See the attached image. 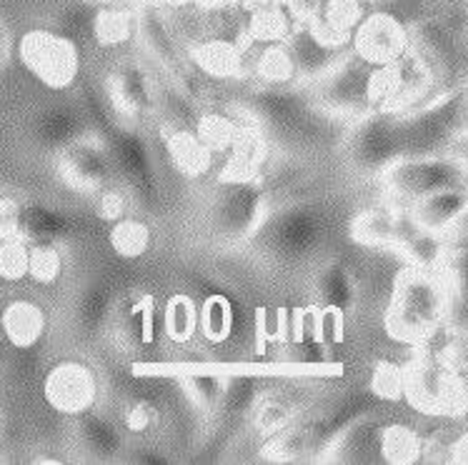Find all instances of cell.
I'll return each instance as SVG.
<instances>
[{
    "instance_id": "6da1fadb",
    "label": "cell",
    "mask_w": 468,
    "mask_h": 465,
    "mask_svg": "<svg viewBox=\"0 0 468 465\" xmlns=\"http://www.w3.org/2000/svg\"><path fill=\"white\" fill-rule=\"evenodd\" d=\"M446 285L436 270L406 266L393 280V293L386 311V333L406 345H423L443 328Z\"/></svg>"
},
{
    "instance_id": "7a4b0ae2",
    "label": "cell",
    "mask_w": 468,
    "mask_h": 465,
    "mask_svg": "<svg viewBox=\"0 0 468 465\" xmlns=\"http://www.w3.org/2000/svg\"><path fill=\"white\" fill-rule=\"evenodd\" d=\"M403 398L423 416L463 418L468 413V380L439 355L419 351L406 365Z\"/></svg>"
},
{
    "instance_id": "3957f363",
    "label": "cell",
    "mask_w": 468,
    "mask_h": 465,
    "mask_svg": "<svg viewBox=\"0 0 468 465\" xmlns=\"http://www.w3.org/2000/svg\"><path fill=\"white\" fill-rule=\"evenodd\" d=\"M468 185L466 165L451 155H406L383 168V190L393 206L411 208L433 193Z\"/></svg>"
},
{
    "instance_id": "277c9868",
    "label": "cell",
    "mask_w": 468,
    "mask_h": 465,
    "mask_svg": "<svg viewBox=\"0 0 468 465\" xmlns=\"http://www.w3.org/2000/svg\"><path fill=\"white\" fill-rule=\"evenodd\" d=\"M18 58L30 76L50 90H66L80 73V50L76 40L56 30H28L18 43Z\"/></svg>"
},
{
    "instance_id": "5b68a950",
    "label": "cell",
    "mask_w": 468,
    "mask_h": 465,
    "mask_svg": "<svg viewBox=\"0 0 468 465\" xmlns=\"http://www.w3.org/2000/svg\"><path fill=\"white\" fill-rule=\"evenodd\" d=\"M368 76H371V66L361 63L351 53V58H344L334 70H328L324 78L315 80L314 100L321 111L344 118H361L373 113L368 100Z\"/></svg>"
},
{
    "instance_id": "8992f818",
    "label": "cell",
    "mask_w": 468,
    "mask_h": 465,
    "mask_svg": "<svg viewBox=\"0 0 468 465\" xmlns=\"http://www.w3.org/2000/svg\"><path fill=\"white\" fill-rule=\"evenodd\" d=\"M411 50V30L388 10H371L356 28L351 53L371 68L391 66Z\"/></svg>"
},
{
    "instance_id": "52a82bcc",
    "label": "cell",
    "mask_w": 468,
    "mask_h": 465,
    "mask_svg": "<svg viewBox=\"0 0 468 465\" xmlns=\"http://www.w3.org/2000/svg\"><path fill=\"white\" fill-rule=\"evenodd\" d=\"M409 30H411V50L429 66L436 88L449 93L461 66V53L453 30L436 18L419 20Z\"/></svg>"
},
{
    "instance_id": "ba28073f",
    "label": "cell",
    "mask_w": 468,
    "mask_h": 465,
    "mask_svg": "<svg viewBox=\"0 0 468 465\" xmlns=\"http://www.w3.org/2000/svg\"><path fill=\"white\" fill-rule=\"evenodd\" d=\"M50 408L63 416H83L96 406L98 380L96 373L78 361H63L50 368L43 386Z\"/></svg>"
},
{
    "instance_id": "9c48e42d",
    "label": "cell",
    "mask_w": 468,
    "mask_h": 465,
    "mask_svg": "<svg viewBox=\"0 0 468 465\" xmlns=\"http://www.w3.org/2000/svg\"><path fill=\"white\" fill-rule=\"evenodd\" d=\"M108 100H111L113 113L125 123L144 121L154 105L148 76L133 63L118 66L108 78Z\"/></svg>"
},
{
    "instance_id": "30bf717a",
    "label": "cell",
    "mask_w": 468,
    "mask_h": 465,
    "mask_svg": "<svg viewBox=\"0 0 468 465\" xmlns=\"http://www.w3.org/2000/svg\"><path fill=\"white\" fill-rule=\"evenodd\" d=\"M246 33L249 40L256 46L268 43H288L301 28L296 13L291 10L288 0H246Z\"/></svg>"
},
{
    "instance_id": "8fae6325",
    "label": "cell",
    "mask_w": 468,
    "mask_h": 465,
    "mask_svg": "<svg viewBox=\"0 0 468 465\" xmlns=\"http://www.w3.org/2000/svg\"><path fill=\"white\" fill-rule=\"evenodd\" d=\"M58 173L70 188L83 196H101L111 181L103 153L80 143L63 151V155L58 158Z\"/></svg>"
},
{
    "instance_id": "7c38bea8",
    "label": "cell",
    "mask_w": 468,
    "mask_h": 465,
    "mask_svg": "<svg viewBox=\"0 0 468 465\" xmlns=\"http://www.w3.org/2000/svg\"><path fill=\"white\" fill-rule=\"evenodd\" d=\"M249 43L230 38H208L191 48L193 66L216 80H230L249 70Z\"/></svg>"
},
{
    "instance_id": "4fadbf2b",
    "label": "cell",
    "mask_w": 468,
    "mask_h": 465,
    "mask_svg": "<svg viewBox=\"0 0 468 465\" xmlns=\"http://www.w3.org/2000/svg\"><path fill=\"white\" fill-rule=\"evenodd\" d=\"M288 46H291L293 58H296L298 80H314L315 83L318 78H324L328 70H334L344 60L341 58L344 48H334L324 43L308 26H301L296 30V36L288 40Z\"/></svg>"
},
{
    "instance_id": "5bb4252c",
    "label": "cell",
    "mask_w": 468,
    "mask_h": 465,
    "mask_svg": "<svg viewBox=\"0 0 468 465\" xmlns=\"http://www.w3.org/2000/svg\"><path fill=\"white\" fill-rule=\"evenodd\" d=\"M229 153V163L220 173V181L243 185L259 175L261 165L266 161V141L256 128H239L236 143Z\"/></svg>"
},
{
    "instance_id": "9a60e30c",
    "label": "cell",
    "mask_w": 468,
    "mask_h": 465,
    "mask_svg": "<svg viewBox=\"0 0 468 465\" xmlns=\"http://www.w3.org/2000/svg\"><path fill=\"white\" fill-rule=\"evenodd\" d=\"M466 208L468 185H463V188H449L441 190V193H433L429 198H423L420 203L411 206V213L423 228L443 236Z\"/></svg>"
},
{
    "instance_id": "2e32d148",
    "label": "cell",
    "mask_w": 468,
    "mask_h": 465,
    "mask_svg": "<svg viewBox=\"0 0 468 465\" xmlns=\"http://www.w3.org/2000/svg\"><path fill=\"white\" fill-rule=\"evenodd\" d=\"M253 78L266 88H288L298 80V66L288 43H268L253 58L249 68Z\"/></svg>"
},
{
    "instance_id": "e0dca14e",
    "label": "cell",
    "mask_w": 468,
    "mask_h": 465,
    "mask_svg": "<svg viewBox=\"0 0 468 465\" xmlns=\"http://www.w3.org/2000/svg\"><path fill=\"white\" fill-rule=\"evenodd\" d=\"M351 236L356 243L366 248H396L399 236V206H376L358 213L351 226Z\"/></svg>"
},
{
    "instance_id": "ac0fdd59",
    "label": "cell",
    "mask_w": 468,
    "mask_h": 465,
    "mask_svg": "<svg viewBox=\"0 0 468 465\" xmlns=\"http://www.w3.org/2000/svg\"><path fill=\"white\" fill-rule=\"evenodd\" d=\"M3 333L13 348H33L46 333V313L33 301H13L3 311Z\"/></svg>"
},
{
    "instance_id": "d6986e66",
    "label": "cell",
    "mask_w": 468,
    "mask_h": 465,
    "mask_svg": "<svg viewBox=\"0 0 468 465\" xmlns=\"http://www.w3.org/2000/svg\"><path fill=\"white\" fill-rule=\"evenodd\" d=\"M165 148L171 155L176 171L186 178H203L213 165V155L208 145L198 138L196 131H171L165 133Z\"/></svg>"
},
{
    "instance_id": "ffe728a7",
    "label": "cell",
    "mask_w": 468,
    "mask_h": 465,
    "mask_svg": "<svg viewBox=\"0 0 468 465\" xmlns=\"http://www.w3.org/2000/svg\"><path fill=\"white\" fill-rule=\"evenodd\" d=\"M138 26H141V16H138V5H111V8H101L93 20V38L101 48H115L123 46L128 40L138 36Z\"/></svg>"
},
{
    "instance_id": "44dd1931",
    "label": "cell",
    "mask_w": 468,
    "mask_h": 465,
    "mask_svg": "<svg viewBox=\"0 0 468 465\" xmlns=\"http://www.w3.org/2000/svg\"><path fill=\"white\" fill-rule=\"evenodd\" d=\"M381 456L386 463L411 465L426 458V443L416 433V428L393 423L386 426L381 433Z\"/></svg>"
},
{
    "instance_id": "7402d4cb",
    "label": "cell",
    "mask_w": 468,
    "mask_h": 465,
    "mask_svg": "<svg viewBox=\"0 0 468 465\" xmlns=\"http://www.w3.org/2000/svg\"><path fill=\"white\" fill-rule=\"evenodd\" d=\"M201 325V308H196L188 295H173L163 311V328L168 341L188 343Z\"/></svg>"
},
{
    "instance_id": "603a6c76",
    "label": "cell",
    "mask_w": 468,
    "mask_h": 465,
    "mask_svg": "<svg viewBox=\"0 0 468 465\" xmlns=\"http://www.w3.org/2000/svg\"><path fill=\"white\" fill-rule=\"evenodd\" d=\"M111 246L121 258H141L151 246V228L144 220H118L111 228Z\"/></svg>"
},
{
    "instance_id": "cb8c5ba5",
    "label": "cell",
    "mask_w": 468,
    "mask_h": 465,
    "mask_svg": "<svg viewBox=\"0 0 468 465\" xmlns=\"http://www.w3.org/2000/svg\"><path fill=\"white\" fill-rule=\"evenodd\" d=\"M198 331L208 338L210 343L229 341L233 331V308H230L226 295H210L201 305V325Z\"/></svg>"
},
{
    "instance_id": "d4e9b609",
    "label": "cell",
    "mask_w": 468,
    "mask_h": 465,
    "mask_svg": "<svg viewBox=\"0 0 468 465\" xmlns=\"http://www.w3.org/2000/svg\"><path fill=\"white\" fill-rule=\"evenodd\" d=\"M196 133L213 153H229L239 135V125L223 113H206L196 123Z\"/></svg>"
},
{
    "instance_id": "484cf974",
    "label": "cell",
    "mask_w": 468,
    "mask_h": 465,
    "mask_svg": "<svg viewBox=\"0 0 468 465\" xmlns=\"http://www.w3.org/2000/svg\"><path fill=\"white\" fill-rule=\"evenodd\" d=\"M0 276L8 283L30 276V246L23 236H0Z\"/></svg>"
},
{
    "instance_id": "4316f807",
    "label": "cell",
    "mask_w": 468,
    "mask_h": 465,
    "mask_svg": "<svg viewBox=\"0 0 468 465\" xmlns=\"http://www.w3.org/2000/svg\"><path fill=\"white\" fill-rule=\"evenodd\" d=\"M63 233V223L56 213L46 208H26L23 210V223H20V236L30 243H53Z\"/></svg>"
},
{
    "instance_id": "83f0119b",
    "label": "cell",
    "mask_w": 468,
    "mask_h": 465,
    "mask_svg": "<svg viewBox=\"0 0 468 465\" xmlns=\"http://www.w3.org/2000/svg\"><path fill=\"white\" fill-rule=\"evenodd\" d=\"M63 273V258L53 243H33L30 246V278L36 283H56Z\"/></svg>"
},
{
    "instance_id": "f1b7e54d",
    "label": "cell",
    "mask_w": 468,
    "mask_h": 465,
    "mask_svg": "<svg viewBox=\"0 0 468 465\" xmlns=\"http://www.w3.org/2000/svg\"><path fill=\"white\" fill-rule=\"evenodd\" d=\"M373 393L383 400H401L406 388V365L391 361H378L373 368Z\"/></svg>"
},
{
    "instance_id": "f546056e",
    "label": "cell",
    "mask_w": 468,
    "mask_h": 465,
    "mask_svg": "<svg viewBox=\"0 0 468 465\" xmlns=\"http://www.w3.org/2000/svg\"><path fill=\"white\" fill-rule=\"evenodd\" d=\"M436 273L441 276L449 293L468 295V250L449 248L446 256L441 258Z\"/></svg>"
},
{
    "instance_id": "4dcf8cb0",
    "label": "cell",
    "mask_w": 468,
    "mask_h": 465,
    "mask_svg": "<svg viewBox=\"0 0 468 465\" xmlns=\"http://www.w3.org/2000/svg\"><path fill=\"white\" fill-rule=\"evenodd\" d=\"M288 335V313L286 311H271L261 308L256 318V351L266 353V348L273 343L283 341Z\"/></svg>"
},
{
    "instance_id": "1f68e13d",
    "label": "cell",
    "mask_w": 468,
    "mask_h": 465,
    "mask_svg": "<svg viewBox=\"0 0 468 465\" xmlns=\"http://www.w3.org/2000/svg\"><path fill=\"white\" fill-rule=\"evenodd\" d=\"M271 450H273V458H281V460L298 458L301 453H306L308 450V430H301V428H283V430L276 433V438H273Z\"/></svg>"
},
{
    "instance_id": "d6a6232c",
    "label": "cell",
    "mask_w": 468,
    "mask_h": 465,
    "mask_svg": "<svg viewBox=\"0 0 468 465\" xmlns=\"http://www.w3.org/2000/svg\"><path fill=\"white\" fill-rule=\"evenodd\" d=\"M186 393L191 400L203 410H210L218 403L220 393H223V383L210 375H196V378L186 380Z\"/></svg>"
},
{
    "instance_id": "836d02e7",
    "label": "cell",
    "mask_w": 468,
    "mask_h": 465,
    "mask_svg": "<svg viewBox=\"0 0 468 465\" xmlns=\"http://www.w3.org/2000/svg\"><path fill=\"white\" fill-rule=\"evenodd\" d=\"M443 331H449L451 335H468V295L446 291Z\"/></svg>"
},
{
    "instance_id": "e575fe53",
    "label": "cell",
    "mask_w": 468,
    "mask_h": 465,
    "mask_svg": "<svg viewBox=\"0 0 468 465\" xmlns=\"http://www.w3.org/2000/svg\"><path fill=\"white\" fill-rule=\"evenodd\" d=\"M291 418H293V413H291L288 406L278 403V400H271V403H266V406L256 413V426H259V430L263 436H276L283 428H288Z\"/></svg>"
},
{
    "instance_id": "d590c367",
    "label": "cell",
    "mask_w": 468,
    "mask_h": 465,
    "mask_svg": "<svg viewBox=\"0 0 468 465\" xmlns=\"http://www.w3.org/2000/svg\"><path fill=\"white\" fill-rule=\"evenodd\" d=\"M131 318L141 323V343L144 345H151L155 341V333H154V321H155V298L154 295H141L138 301H135L133 311H131Z\"/></svg>"
},
{
    "instance_id": "8d00e7d4",
    "label": "cell",
    "mask_w": 468,
    "mask_h": 465,
    "mask_svg": "<svg viewBox=\"0 0 468 465\" xmlns=\"http://www.w3.org/2000/svg\"><path fill=\"white\" fill-rule=\"evenodd\" d=\"M125 210H128V200L121 190L115 188H105L101 196H98V213L101 218L111 220V223H118L123 220Z\"/></svg>"
},
{
    "instance_id": "74e56055",
    "label": "cell",
    "mask_w": 468,
    "mask_h": 465,
    "mask_svg": "<svg viewBox=\"0 0 468 465\" xmlns=\"http://www.w3.org/2000/svg\"><path fill=\"white\" fill-rule=\"evenodd\" d=\"M155 420H158V413H155L154 406H148V403H135L128 410V416H125V423L128 428L133 430V433H145L148 428L154 426Z\"/></svg>"
},
{
    "instance_id": "f35d334b",
    "label": "cell",
    "mask_w": 468,
    "mask_h": 465,
    "mask_svg": "<svg viewBox=\"0 0 468 465\" xmlns=\"http://www.w3.org/2000/svg\"><path fill=\"white\" fill-rule=\"evenodd\" d=\"M20 223H23V208L13 200H3L0 210V236H20Z\"/></svg>"
},
{
    "instance_id": "ab89813d",
    "label": "cell",
    "mask_w": 468,
    "mask_h": 465,
    "mask_svg": "<svg viewBox=\"0 0 468 465\" xmlns=\"http://www.w3.org/2000/svg\"><path fill=\"white\" fill-rule=\"evenodd\" d=\"M88 440H90V446L101 450V453H111L113 446H118V440L111 433V428H105L101 420H88Z\"/></svg>"
},
{
    "instance_id": "60d3db41",
    "label": "cell",
    "mask_w": 468,
    "mask_h": 465,
    "mask_svg": "<svg viewBox=\"0 0 468 465\" xmlns=\"http://www.w3.org/2000/svg\"><path fill=\"white\" fill-rule=\"evenodd\" d=\"M446 248H456V250H468V208L461 213L456 223L443 233Z\"/></svg>"
},
{
    "instance_id": "b9f144b4",
    "label": "cell",
    "mask_w": 468,
    "mask_h": 465,
    "mask_svg": "<svg viewBox=\"0 0 468 465\" xmlns=\"http://www.w3.org/2000/svg\"><path fill=\"white\" fill-rule=\"evenodd\" d=\"M288 5L291 10L296 13V18L301 26H306L311 20H315L321 16V10H324L325 0H288Z\"/></svg>"
},
{
    "instance_id": "7bdbcfd3",
    "label": "cell",
    "mask_w": 468,
    "mask_h": 465,
    "mask_svg": "<svg viewBox=\"0 0 468 465\" xmlns=\"http://www.w3.org/2000/svg\"><path fill=\"white\" fill-rule=\"evenodd\" d=\"M449 456L451 463H468V433H463V436L449 448Z\"/></svg>"
},
{
    "instance_id": "ee69618b",
    "label": "cell",
    "mask_w": 468,
    "mask_h": 465,
    "mask_svg": "<svg viewBox=\"0 0 468 465\" xmlns=\"http://www.w3.org/2000/svg\"><path fill=\"white\" fill-rule=\"evenodd\" d=\"M453 155L466 165V171H468V133H463L459 141L453 143Z\"/></svg>"
},
{
    "instance_id": "f6af8a7d",
    "label": "cell",
    "mask_w": 468,
    "mask_h": 465,
    "mask_svg": "<svg viewBox=\"0 0 468 465\" xmlns=\"http://www.w3.org/2000/svg\"><path fill=\"white\" fill-rule=\"evenodd\" d=\"M163 5H171V8H188V5H201V0H158Z\"/></svg>"
},
{
    "instance_id": "bcb514c9",
    "label": "cell",
    "mask_w": 468,
    "mask_h": 465,
    "mask_svg": "<svg viewBox=\"0 0 468 465\" xmlns=\"http://www.w3.org/2000/svg\"><path fill=\"white\" fill-rule=\"evenodd\" d=\"M101 8H111V5H125V0H93Z\"/></svg>"
},
{
    "instance_id": "7dc6e473",
    "label": "cell",
    "mask_w": 468,
    "mask_h": 465,
    "mask_svg": "<svg viewBox=\"0 0 468 465\" xmlns=\"http://www.w3.org/2000/svg\"><path fill=\"white\" fill-rule=\"evenodd\" d=\"M463 133H468V86H466V131Z\"/></svg>"
}]
</instances>
